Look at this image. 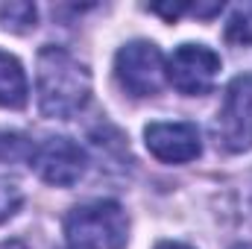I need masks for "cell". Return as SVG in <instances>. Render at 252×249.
Returning <instances> with one entry per match:
<instances>
[{"label":"cell","mask_w":252,"mask_h":249,"mask_svg":"<svg viewBox=\"0 0 252 249\" xmlns=\"http://www.w3.org/2000/svg\"><path fill=\"white\" fill-rule=\"evenodd\" d=\"M21 202H24L21 187L15 185V182L0 179V223H3V220H9V217L21 208Z\"/></svg>","instance_id":"obj_12"},{"label":"cell","mask_w":252,"mask_h":249,"mask_svg":"<svg viewBox=\"0 0 252 249\" xmlns=\"http://www.w3.org/2000/svg\"><path fill=\"white\" fill-rule=\"evenodd\" d=\"M64 238L70 249H124L129 220L112 199L82 202L64 217Z\"/></svg>","instance_id":"obj_2"},{"label":"cell","mask_w":252,"mask_h":249,"mask_svg":"<svg viewBox=\"0 0 252 249\" xmlns=\"http://www.w3.org/2000/svg\"><path fill=\"white\" fill-rule=\"evenodd\" d=\"M32 141L18 132H0V161H32Z\"/></svg>","instance_id":"obj_11"},{"label":"cell","mask_w":252,"mask_h":249,"mask_svg":"<svg viewBox=\"0 0 252 249\" xmlns=\"http://www.w3.org/2000/svg\"><path fill=\"white\" fill-rule=\"evenodd\" d=\"M38 106L47 118H70L85 109L91 97V73L62 47L38 53Z\"/></svg>","instance_id":"obj_1"},{"label":"cell","mask_w":252,"mask_h":249,"mask_svg":"<svg viewBox=\"0 0 252 249\" xmlns=\"http://www.w3.org/2000/svg\"><path fill=\"white\" fill-rule=\"evenodd\" d=\"M235 249H252L250 244H241V247H235Z\"/></svg>","instance_id":"obj_15"},{"label":"cell","mask_w":252,"mask_h":249,"mask_svg":"<svg viewBox=\"0 0 252 249\" xmlns=\"http://www.w3.org/2000/svg\"><path fill=\"white\" fill-rule=\"evenodd\" d=\"M144 138L147 150L167 164H185L202 153V141L193 124H150Z\"/></svg>","instance_id":"obj_7"},{"label":"cell","mask_w":252,"mask_h":249,"mask_svg":"<svg viewBox=\"0 0 252 249\" xmlns=\"http://www.w3.org/2000/svg\"><path fill=\"white\" fill-rule=\"evenodd\" d=\"M0 249H27L21 241H9V244H0Z\"/></svg>","instance_id":"obj_14"},{"label":"cell","mask_w":252,"mask_h":249,"mask_svg":"<svg viewBox=\"0 0 252 249\" xmlns=\"http://www.w3.org/2000/svg\"><path fill=\"white\" fill-rule=\"evenodd\" d=\"M156 249H190V247H185V244H173V241H167V244H158Z\"/></svg>","instance_id":"obj_13"},{"label":"cell","mask_w":252,"mask_h":249,"mask_svg":"<svg viewBox=\"0 0 252 249\" xmlns=\"http://www.w3.org/2000/svg\"><path fill=\"white\" fill-rule=\"evenodd\" d=\"M226 38L232 44H252V3H241L232 9L226 24Z\"/></svg>","instance_id":"obj_10"},{"label":"cell","mask_w":252,"mask_h":249,"mask_svg":"<svg viewBox=\"0 0 252 249\" xmlns=\"http://www.w3.org/2000/svg\"><path fill=\"white\" fill-rule=\"evenodd\" d=\"M30 164L47 185L70 187L82 179V173L88 167V156L76 141L59 135V138H47L44 144H38Z\"/></svg>","instance_id":"obj_6"},{"label":"cell","mask_w":252,"mask_h":249,"mask_svg":"<svg viewBox=\"0 0 252 249\" xmlns=\"http://www.w3.org/2000/svg\"><path fill=\"white\" fill-rule=\"evenodd\" d=\"M214 132L229 153L252 150V73L235 76L232 85L226 88V100Z\"/></svg>","instance_id":"obj_4"},{"label":"cell","mask_w":252,"mask_h":249,"mask_svg":"<svg viewBox=\"0 0 252 249\" xmlns=\"http://www.w3.org/2000/svg\"><path fill=\"white\" fill-rule=\"evenodd\" d=\"M35 6L32 3H3L0 6V24L12 32H27L35 27Z\"/></svg>","instance_id":"obj_9"},{"label":"cell","mask_w":252,"mask_h":249,"mask_svg":"<svg viewBox=\"0 0 252 249\" xmlns=\"http://www.w3.org/2000/svg\"><path fill=\"white\" fill-rule=\"evenodd\" d=\"M220 73V56L205 44H182L167 59V79L182 94H205L211 91Z\"/></svg>","instance_id":"obj_5"},{"label":"cell","mask_w":252,"mask_h":249,"mask_svg":"<svg viewBox=\"0 0 252 249\" xmlns=\"http://www.w3.org/2000/svg\"><path fill=\"white\" fill-rule=\"evenodd\" d=\"M30 85H27V73L18 59L0 53V106L6 109H21L27 103Z\"/></svg>","instance_id":"obj_8"},{"label":"cell","mask_w":252,"mask_h":249,"mask_svg":"<svg viewBox=\"0 0 252 249\" xmlns=\"http://www.w3.org/2000/svg\"><path fill=\"white\" fill-rule=\"evenodd\" d=\"M115 76L121 88L132 97H153L161 91L167 79V62L161 50L150 41H132L118 50L115 59Z\"/></svg>","instance_id":"obj_3"}]
</instances>
